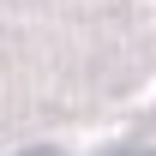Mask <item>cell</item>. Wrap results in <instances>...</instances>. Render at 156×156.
I'll list each match as a JSON object with an SVG mask.
<instances>
[{
  "instance_id": "cell-2",
  "label": "cell",
  "mask_w": 156,
  "mask_h": 156,
  "mask_svg": "<svg viewBox=\"0 0 156 156\" xmlns=\"http://www.w3.org/2000/svg\"><path fill=\"white\" fill-rule=\"evenodd\" d=\"M24 156H54V150H24Z\"/></svg>"
},
{
  "instance_id": "cell-1",
  "label": "cell",
  "mask_w": 156,
  "mask_h": 156,
  "mask_svg": "<svg viewBox=\"0 0 156 156\" xmlns=\"http://www.w3.org/2000/svg\"><path fill=\"white\" fill-rule=\"evenodd\" d=\"M120 156H156V150H120Z\"/></svg>"
}]
</instances>
